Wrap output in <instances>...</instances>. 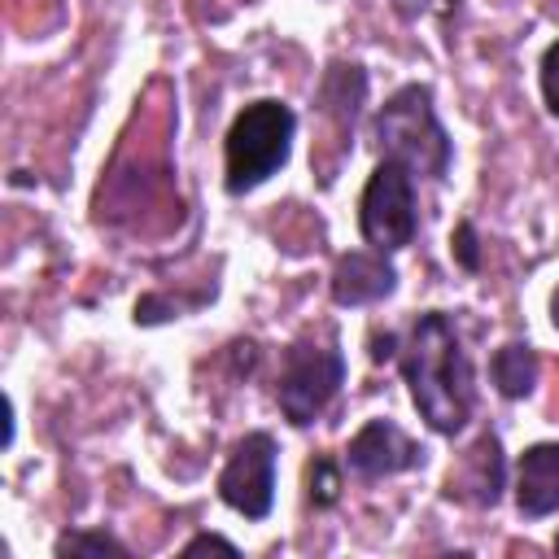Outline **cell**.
Here are the masks:
<instances>
[{
	"label": "cell",
	"mask_w": 559,
	"mask_h": 559,
	"mask_svg": "<svg viewBox=\"0 0 559 559\" xmlns=\"http://www.w3.org/2000/svg\"><path fill=\"white\" fill-rule=\"evenodd\" d=\"M306 485H310V502L314 507H332L336 502V489H341V476H336L332 459H314L310 472H306Z\"/></svg>",
	"instance_id": "14"
},
{
	"label": "cell",
	"mask_w": 559,
	"mask_h": 559,
	"mask_svg": "<svg viewBox=\"0 0 559 559\" xmlns=\"http://www.w3.org/2000/svg\"><path fill=\"white\" fill-rule=\"evenodd\" d=\"M542 96H546V109L559 118V39L542 52Z\"/></svg>",
	"instance_id": "15"
},
{
	"label": "cell",
	"mask_w": 559,
	"mask_h": 559,
	"mask_svg": "<svg viewBox=\"0 0 559 559\" xmlns=\"http://www.w3.org/2000/svg\"><path fill=\"white\" fill-rule=\"evenodd\" d=\"M201 550H223V555H236V542H227V537H218V533H201V537H192V542L183 546V555H201Z\"/></svg>",
	"instance_id": "17"
},
{
	"label": "cell",
	"mask_w": 559,
	"mask_h": 559,
	"mask_svg": "<svg viewBox=\"0 0 559 559\" xmlns=\"http://www.w3.org/2000/svg\"><path fill=\"white\" fill-rule=\"evenodd\" d=\"M218 498L249 520H262L271 511V502H275V441H271V432H245L231 445V454L218 472Z\"/></svg>",
	"instance_id": "6"
},
{
	"label": "cell",
	"mask_w": 559,
	"mask_h": 559,
	"mask_svg": "<svg viewBox=\"0 0 559 559\" xmlns=\"http://www.w3.org/2000/svg\"><path fill=\"white\" fill-rule=\"evenodd\" d=\"M402 376L411 384L415 411L432 432H459L472 419V402H476L472 362L463 354L454 323L441 310L415 319L402 345Z\"/></svg>",
	"instance_id": "1"
},
{
	"label": "cell",
	"mask_w": 559,
	"mask_h": 559,
	"mask_svg": "<svg viewBox=\"0 0 559 559\" xmlns=\"http://www.w3.org/2000/svg\"><path fill=\"white\" fill-rule=\"evenodd\" d=\"M362 92H367V79H362L358 66H332L328 79H323V87H319V109L328 114L332 135H336L341 148H345L349 131H354V114L362 105Z\"/></svg>",
	"instance_id": "11"
},
{
	"label": "cell",
	"mask_w": 559,
	"mask_h": 559,
	"mask_svg": "<svg viewBox=\"0 0 559 559\" xmlns=\"http://www.w3.org/2000/svg\"><path fill=\"white\" fill-rule=\"evenodd\" d=\"M415 183H411V170L402 162H380L358 197V231L371 249L389 253V249H402L411 245L415 236Z\"/></svg>",
	"instance_id": "5"
},
{
	"label": "cell",
	"mask_w": 559,
	"mask_h": 559,
	"mask_svg": "<svg viewBox=\"0 0 559 559\" xmlns=\"http://www.w3.org/2000/svg\"><path fill=\"white\" fill-rule=\"evenodd\" d=\"M424 459V450L393 424V419H367L349 450H345V463L354 476L362 480H380V476H397V472H411L415 463Z\"/></svg>",
	"instance_id": "7"
},
{
	"label": "cell",
	"mask_w": 559,
	"mask_h": 559,
	"mask_svg": "<svg viewBox=\"0 0 559 559\" xmlns=\"http://www.w3.org/2000/svg\"><path fill=\"white\" fill-rule=\"evenodd\" d=\"M555 550H559V537H555Z\"/></svg>",
	"instance_id": "19"
},
{
	"label": "cell",
	"mask_w": 559,
	"mask_h": 559,
	"mask_svg": "<svg viewBox=\"0 0 559 559\" xmlns=\"http://www.w3.org/2000/svg\"><path fill=\"white\" fill-rule=\"evenodd\" d=\"M515 502H520V515L528 520L559 511V441H542L520 454Z\"/></svg>",
	"instance_id": "9"
},
{
	"label": "cell",
	"mask_w": 559,
	"mask_h": 559,
	"mask_svg": "<svg viewBox=\"0 0 559 559\" xmlns=\"http://www.w3.org/2000/svg\"><path fill=\"white\" fill-rule=\"evenodd\" d=\"M293 131H297V114L284 100H253L245 105L231 127H227V192H253L258 183H266L293 153Z\"/></svg>",
	"instance_id": "3"
},
{
	"label": "cell",
	"mask_w": 559,
	"mask_h": 559,
	"mask_svg": "<svg viewBox=\"0 0 559 559\" xmlns=\"http://www.w3.org/2000/svg\"><path fill=\"white\" fill-rule=\"evenodd\" d=\"M550 323H555V332H559V288H555V297H550Z\"/></svg>",
	"instance_id": "18"
},
{
	"label": "cell",
	"mask_w": 559,
	"mask_h": 559,
	"mask_svg": "<svg viewBox=\"0 0 559 559\" xmlns=\"http://www.w3.org/2000/svg\"><path fill=\"white\" fill-rule=\"evenodd\" d=\"M376 144L389 162L419 170L428 179H445L450 170V135L437 122L432 92L424 83L397 87L376 114Z\"/></svg>",
	"instance_id": "2"
},
{
	"label": "cell",
	"mask_w": 559,
	"mask_h": 559,
	"mask_svg": "<svg viewBox=\"0 0 559 559\" xmlns=\"http://www.w3.org/2000/svg\"><path fill=\"white\" fill-rule=\"evenodd\" d=\"M397 288V271L393 262L376 249V253H341L332 266V301L336 306H371L380 297H389Z\"/></svg>",
	"instance_id": "8"
},
{
	"label": "cell",
	"mask_w": 559,
	"mask_h": 559,
	"mask_svg": "<svg viewBox=\"0 0 559 559\" xmlns=\"http://www.w3.org/2000/svg\"><path fill=\"white\" fill-rule=\"evenodd\" d=\"M341 380H345V354L336 349L332 336H328V341H314V336L293 341V345L284 349L280 389H275L284 419L297 424V428L314 424V419L328 411V402L336 397Z\"/></svg>",
	"instance_id": "4"
},
{
	"label": "cell",
	"mask_w": 559,
	"mask_h": 559,
	"mask_svg": "<svg viewBox=\"0 0 559 559\" xmlns=\"http://www.w3.org/2000/svg\"><path fill=\"white\" fill-rule=\"evenodd\" d=\"M454 253H459V262H463L467 271H476V231H472V223H459V231H454Z\"/></svg>",
	"instance_id": "16"
},
{
	"label": "cell",
	"mask_w": 559,
	"mask_h": 559,
	"mask_svg": "<svg viewBox=\"0 0 559 559\" xmlns=\"http://www.w3.org/2000/svg\"><path fill=\"white\" fill-rule=\"evenodd\" d=\"M445 493L459 498V502H476V507H493L502 498V450H498V437L485 432L463 454V463L445 480Z\"/></svg>",
	"instance_id": "10"
},
{
	"label": "cell",
	"mask_w": 559,
	"mask_h": 559,
	"mask_svg": "<svg viewBox=\"0 0 559 559\" xmlns=\"http://www.w3.org/2000/svg\"><path fill=\"white\" fill-rule=\"evenodd\" d=\"M57 555H127V546L109 533H66L57 537Z\"/></svg>",
	"instance_id": "13"
},
{
	"label": "cell",
	"mask_w": 559,
	"mask_h": 559,
	"mask_svg": "<svg viewBox=\"0 0 559 559\" xmlns=\"http://www.w3.org/2000/svg\"><path fill=\"white\" fill-rule=\"evenodd\" d=\"M489 371H493V384H498L502 397H528L533 384H537V354H533V345L511 341L493 354Z\"/></svg>",
	"instance_id": "12"
}]
</instances>
